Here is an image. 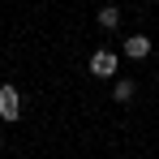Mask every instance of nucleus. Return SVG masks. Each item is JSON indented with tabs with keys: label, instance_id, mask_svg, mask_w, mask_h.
Masks as SVG:
<instances>
[{
	"label": "nucleus",
	"instance_id": "4",
	"mask_svg": "<svg viewBox=\"0 0 159 159\" xmlns=\"http://www.w3.org/2000/svg\"><path fill=\"white\" fill-rule=\"evenodd\" d=\"M95 22H99L103 30H116V26H120V9H112V4H103V9L95 13Z\"/></svg>",
	"mask_w": 159,
	"mask_h": 159
},
{
	"label": "nucleus",
	"instance_id": "3",
	"mask_svg": "<svg viewBox=\"0 0 159 159\" xmlns=\"http://www.w3.org/2000/svg\"><path fill=\"white\" fill-rule=\"evenodd\" d=\"M120 48H125V56H129V60H146V56H151V39H146V34H129Z\"/></svg>",
	"mask_w": 159,
	"mask_h": 159
},
{
	"label": "nucleus",
	"instance_id": "5",
	"mask_svg": "<svg viewBox=\"0 0 159 159\" xmlns=\"http://www.w3.org/2000/svg\"><path fill=\"white\" fill-rule=\"evenodd\" d=\"M112 95H116L120 103H129V99H133V82H116V90H112Z\"/></svg>",
	"mask_w": 159,
	"mask_h": 159
},
{
	"label": "nucleus",
	"instance_id": "2",
	"mask_svg": "<svg viewBox=\"0 0 159 159\" xmlns=\"http://www.w3.org/2000/svg\"><path fill=\"white\" fill-rule=\"evenodd\" d=\"M90 73H95V78H112V73H116V52H103V48H99V52L90 56Z\"/></svg>",
	"mask_w": 159,
	"mask_h": 159
},
{
	"label": "nucleus",
	"instance_id": "1",
	"mask_svg": "<svg viewBox=\"0 0 159 159\" xmlns=\"http://www.w3.org/2000/svg\"><path fill=\"white\" fill-rule=\"evenodd\" d=\"M22 116V95L17 86H0V120H17Z\"/></svg>",
	"mask_w": 159,
	"mask_h": 159
}]
</instances>
